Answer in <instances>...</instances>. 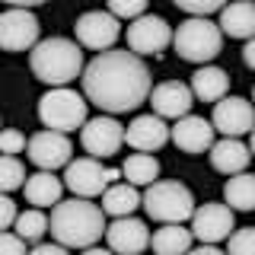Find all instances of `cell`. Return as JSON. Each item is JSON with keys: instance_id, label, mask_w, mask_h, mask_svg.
<instances>
[{"instance_id": "9c48e42d", "label": "cell", "mask_w": 255, "mask_h": 255, "mask_svg": "<svg viewBox=\"0 0 255 255\" xmlns=\"http://www.w3.org/2000/svg\"><path fill=\"white\" fill-rule=\"evenodd\" d=\"M74 35L80 48H90V51H112V45L122 35V22L115 19L109 10H90L83 16H77L74 22Z\"/></svg>"}, {"instance_id": "e575fe53", "label": "cell", "mask_w": 255, "mask_h": 255, "mask_svg": "<svg viewBox=\"0 0 255 255\" xmlns=\"http://www.w3.org/2000/svg\"><path fill=\"white\" fill-rule=\"evenodd\" d=\"M29 255H70V249H64L58 243H38L29 249Z\"/></svg>"}, {"instance_id": "603a6c76", "label": "cell", "mask_w": 255, "mask_h": 255, "mask_svg": "<svg viewBox=\"0 0 255 255\" xmlns=\"http://www.w3.org/2000/svg\"><path fill=\"white\" fill-rule=\"evenodd\" d=\"M191 243H195V236H191V230L182 227V223L159 227V230H153V236H150L153 255H188Z\"/></svg>"}, {"instance_id": "3957f363", "label": "cell", "mask_w": 255, "mask_h": 255, "mask_svg": "<svg viewBox=\"0 0 255 255\" xmlns=\"http://www.w3.org/2000/svg\"><path fill=\"white\" fill-rule=\"evenodd\" d=\"M29 67L42 83H48L51 90L58 86L74 83L77 77H83V48H80L74 38L64 35H51L42 38L35 48L29 51Z\"/></svg>"}, {"instance_id": "8fae6325", "label": "cell", "mask_w": 255, "mask_h": 255, "mask_svg": "<svg viewBox=\"0 0 255 255\" xmlns=\"http://www.w3.org/2000/svg\"><path fill=\"white\" fill-rule=\"evenodd\" d=\"M80 143L93 159H106L115 156L118 150L125 147V125L112 115H99L90 118L83 128H80Z\"/></svg>"}, {"instance_id": "6da1fadb", "label": "cell", "mask_w": 255, "mask_h": 255, "mask_svg": "<svg viewBox=\"0 0 255 255\" xmlns=\"http://www.w3.org/2000/svg\"><path fill=\"white\" fill-rule=\"evenodd\" d=\"M83 96L96 109L106 115H128L137 112L143 102L150 99L153 90V77H150L147 61L131 54L128 48H112L102 51L83 67Z\"/></svg>"}, {"instance_id": "44dd1931", "label": "cell", "mask_w": 255, "mask_h": 255, "mask_svg": "<svg viewBox=\"0 0 255 255\" xmlns=\"http://www.w3.org/2000/svg\"><path fill=\"white\" fill-rule=\"evenodd\" d=\"M191 96H195L198 102H217L227 96L230 90V77H227V70L223 67H214V64H207V67H198L195 70V77H191Z\"/></svg>"}, {"instance_id": "7a4b0ae2", "label": "cell", "mask_w": 255, "mask_h": 255, "mask_svg": "<svg viewBox=\"0 0 255 255\" xmlns=\"http://www.w3.org/2000/svg\"><path fill=\"white\" fill-rule=\"evenodd\" d=\"M106 214L99 204L86 198H67V201L51 207L48 217V233L64 249H93L106 236Z\"/></svg>"}, {"instance_id": "d590c367", "label": "cell", "mask_w": 255, "mask_h": 255, "mask_svg": "<svg viewBox=\"0 0 255 255\" xmlns=\"http://www.w3.org/2000/svg\"><path fill=\"white\" fill-rule=\"evenodd\" d=\"M243 61H246V67H249V70H255V38H249V42H246V48H243Z\"/></svg>"}, {"instance_id": "74e56055", "label": "cell", "mask_w": 255, "mask_h": 255, "mask_svg": "<svg viewBox=\"0 0 255 255\" xmlns=\"http://www.w3.org/2000/svg\"><path fill=\"white\" fill-rule=\"evenodd\" d=\"M83 255H115L112 249H99V246H93V249H83Z\"/></svg>"}, {"instance_id": "7402d4cb", "label": "cell", "mask_w": 255, "mask_h": 255, "mask_svg": "<svg viewBox=\"0 0 255 255\" xmlns=\"http://www.w3.org/2000/svg\"><path fill=\"white\" fill-rule=\"evenodd\" d=\"M220 32L230 38H255V3H230L220 10Z\"/></svg>"}, {"instance_id": "30bf717a", "label": "cell", "mask_w": 255, "mask_h": 255, "mask_svg": "<svg viewBox=\"0 0 255 255\" xmlns=\"http://www.w3.org/2000/svg\"><path fill=\"white\" fill-rule=\"evenodd\" d=\"M38 16L32 10H10L0 13V51H32L42 38H38Z\"/></svg>"}, {"instance_id": "ba28073f", "label": "cell", "mask_w": 255, "mask_h": 255, "mask_svg": "<svg viewBox=\"0 0 255 255\" xmlns=\"http://www.w3.org/2000/svg\"><path fill=\"white\" fill-rule=\"evenodd\" d=\"M172 45V26L156 13H143L140 19L128 22V51L143 58V54H163Z\"/></svg>"}, {"instance_id": "1f68e13d", "label": "cell", "mask_w": 255, "mask_h": 255, "mask_svg": "<svg viewBox=\"0 0 255 255\" xmlns=\"http://www.w3.org/2000/svg\"><path fill=\"white\" fill-rule=\"evenodd\" d=\"M26 134H19L16 128H3L0 131V153H6V156H16V153H22L26 150Z\"/></svg>"}, {"instance_id": "f35d334b", "label": "cell", "mask_w": 255, "mask_h": 255, "mask_svg": "<svg viewBox=\"0 0 255 255\" xmlns=\"http://www.w3.org/2000/svg\"><path fill=\"white\" fill-rule=\"evenodd\" d=\"M249 153H255V128H252V134H249Z\"/></svg>"}, {"instance_id": "83f0119b", "label": "cell", "mask_w": 255, "mask_h": 255, "mask_svg": "<svg viewBox=\"0 0 255 255\" xmlns=\"http://www.w3.org/2000/svg\"><path fill=\"white\" fill-rule=\"evenodd\" d=\"M26 166H22L19 156H6L0 153V195H10V191L26 185Z\"/></svg>"}, {"instance_id": "836d02e7", "label": "cell", "mask_w": 255, "mask_h": 255, "mask_svg": "<svg viewBox=\"0 0 255 255\" xmlns=\"http://www.w3.org/2000/svg\"><path fill=\"white\" fill-rule=\"evenodd\" d=\"M0 255H29V252H26V243L6 230V233H0Z\"/></svg>"}, {"instance_id": "5b68a950", "label": "cell", "mask_w": 255, "mask_h": 255, "mask_svg": "<svg viewBox=\"0 0 255 255\" xmlns=\"http://www.w3.org/2000/svg\"><path fill=\"white\" fill-rule=\"evenodd\" d=\"M172 48L182 61L207 67L223 51V32L214 19H185L172 32Z\"/></svg>"}, {"instance_id": "ab89813d", "label": "cell", "mask_w": 255, "mask_h": 255, "mask_svg": "<svg viewBox=\"0 0 255 255\" xmlns=\"http://www.w3.org/2000/svg\"><path fill=\"white\" fill-rule=\"evenodd\" d=\"M252 106H255V86H252Z\"/></svg>"}, {"instance_id": "7c38bea8", "label": "cell", "mask_w": 255, "mask_h": 255, "mask_svg": "<svg viewBox=\"0 0 255 255\" xmlns=\"http://www.w3.org/2000/svg\"><path fill=\"white\" fill-rule=\"evenodd\" d=\"M26 153L29 159L38 166L42 172H54V169H67L70 163V153H74V143H70L67 134H58V131H35L26 143Z\"/></svg>"}, {"instance_id": "484cf974", "label": "cell", "mask_w": 255, "mask_h": 255, "mask_svg": "<svg viewBox=\"0 0 255 255\" xmlns=\"http://www.w3.org/2000/svg\"><path fill=\"white\" fill-rule=\"evenodd\" d=\"M122 175L128 179V185L134 188H150L159 179V159L153 153H131L122 163Z\"/></svg>"}, {"instance_id": "cb8c5ba5", "label": "cell", "mask_w": 255, "mask_h": 255, "mask_svg": "<svg viewBox=\"0 0 255 255\" xmlns=\"http://www.w3.org/2000/svg\"><path fill=\"white\" fill-rule=\"evenodd\" d=\"M140 191L134 185H128V182H115V185L106 188V195H102V214H109V217H131L134 211L140 207Z\"/></svg>"}, {"instance_id": "d6a6232c", "label": "cell", "mask_w": 255, "mask_h": 255, "mask_svg": "<svg viewBox=\"0 0 255 255\" xmlns=\"http://www.w3.org/2000/svg\"><path fill=\"white\" fill-rule=\"evenodd\" d=\"M16 217H19V211H16L13 198L10 195H0V233H6V230L16 223Z\"/></svg>"}, {"instance_id": "8992f818", "label": "cell", "mask_w": 255, "mask_h": 255, "mask_svg": "<svg viewBox=\"0 0 255 255\" xmlns=\"http://www.w3.org/2000/svg\"><path fill=\"white\" fill-rule=\"evenodd\" d=\"M90 102H86L83 93L70 90V86H58V90H48L42 99H38V118L48 131H58V134H70L77 128H83L90 118Z\"/></svg>"}, {"instance_id": "277c9868", "label": "cell", "mask_w": 255, "mask_h": 255, "mask_svg": "<svg viewBox=\"0 0 255 255\" xmlns=\"http://www.w3.org/2000/svg\"><path fill=\"white\" fill-rule=\"evenodd\" d=\"M140 207L147 211L150 220L163 223H185L195 217V195L188 185H182L179 179H156L153 185L143 191Z\"/></svg>"}, {"instance_id": "52a82bcc", "label": "cell", "mask_w": 255, "mask_h": 255, "mask_svg": "<svg viewBox=\"0 0 255 255\" xmlns=\"http://www.w3.org/2000/svg\"><path fill=\"white\" fill-rule=\"evenodd\" d=\"M118 179H122V169L102 166L99 159H93V156H77V159H70L67 169H64V188H70L74 198H86V201L106 195V188L115 185Z\"/></svg>"}, {"instance_id": "4fadbf2b", "label": "cell", "mask_w": 255, "mask_h": 255, "mask_svg": "<svg viewBox=\"0 0 255 255\" xmlns=\"http://www.w3.org/2000/svg\"><path fill=\"white\" fill-rule=\"evenodd\" d=\"M233 211L220 201H207L201 207H195V217H191V236L201 246H217L223 239H230L233 233Z\"/></svg>"}, {"instance_id": "ffe728a7", "label": "cell", "mask_w": 255, "mask_h": 255, "mask_svg": "<svg viewBox=\"0 0 255 255\" xmlns=\"http://www.w3.org/2000/svg\"><path fill=\"white\" fill-rule=\"evenodd\" d=\"M22 195H26V201H29L32 207H38V211L54 207V204H61L64 179H58L54 172H35V175H29V179H26Z\"/></svg>"}, {"instance_id": "60d3db41", "label": "cell", "mask_w": 255, "mask_h": 255, "mask_svg": "<svg viewBox=\"0 0 255 255\" xmlns=\"http://www.w3.org/2000/svg\"><path fill=\"white\" fill-rule=\"evenodd\" d=\"M0 128H3V122H0Z\"/></svg>"}, {"instance_id": "e0dca14e", "label": "cell", "mask_w": 255, "mask_h": 255, "mask_svg": "<svg viewBox=\"0 0 255 255\" xmlns=\"http://www.w3.org/2000/svg\"><path fill=\"white\" fill-rule=\"evenodd\" d=\"M125 143L134 147L137 153H153V150L169 143V125L159 115H134L131 125L125 128Z\"/></svg>"}, {"instance_id": "ac0fdd59", "label": "cell", "mask_w": 255, "mask_h": 255, "mask_svg": "<svg viewBox=\"0 0 255 255\" xmlns=\"http://www.w3.org/2000/svg\"><path fill=\"white\" fill-rule=\"evenodd\" d=\"M169 140L182 153H207L214 147V125L201 115H185L169 128Z\"/></svg>"}, {"instance_id": "f546056e", "label": "cell", "mask_w": 255, "mask_h": 255, "mask_svg": "<svg viewBox=\"0 0 255 255\" xmlns=\"http://www.w3.org/2000/svg\"><path fill=\"white\" fill-rule=\"evenodd\" d=\"M109 13L115 16L118 22H122V19L134 22V19H140V16L150 13V10H147V3H143V0H112V3H109Z\"/></svg>"}, {"instance_id": "4dcf8cb0", "label": "cell", "mask_w": 255, "mask_h": 255, "mask_svg": "<svg viewBox=\"0 0 255 255\" xmlns=\"http://www.w3.org/2000/svg\"><path fill=\"white\" fill-rule=\"evenodd\" d=\"M175 6H179L182 13H188V19H211L214 13L223 10V3H217V0H204V3H188V0H179Z\"/></svg>"}, {"instance_id": "d4e9b609", "label": "cell", "mask_w": 255, "mask_h": 255, "mask_svg": "<svg viewBox=\"0 0 255 255\" xmlns=\"http://www.w3.org/2000/svg\"><path fill=\"white\" fill-rule=\"evenodd\" d=\"M223 204L230 211H255V175L252 172H239L230 175L223 185Z\"/></svg>"}, {"instance_id": "4316f807", "label": "cell", "mask_w": 255, "mask_h": 255, "mask_svg": "<svg viewBox=\"0 0 255 255\" xmlns=\"http://www.w3.org/2000/svg\"><path fill=\"white\" fill-rule=\"evenodd\" d=\"M13 233L22 239V243H42V236L48 233V214L38 211V207H29V211H22L19 217L13 223Z\"/></svg>"}, {"instance_id": "8d00e7d4", "label": "cell", "mask_w": 255, "mask_h": 255, "mask_svg": "<svg viewBox=\"0 0 255 255\" xmlns=\"http://www.w3.org/2000/svg\"><path fill=\"white\" fill-rule=\"evenodd\" d=\"M188 255H227V252H220L217 246H198V249H188Z\"/></svg>"}, {"instance_id": "f1b7e54d", "label": "cell", "mask_w": 255, "mask_h": 255, "mask_svg": "<svg viewBox=\"0 0 255 255\" xmlns=\"http://www.w3.org/2000/svg\"><path fill=\"white\" fill-rule=\"evenodd\" d=\"M227 255H255V227L233 230L227 239Z\"/></svg>"}, {"instance_id": "9a60e30c", "label": "cell", "mask_w": 255, "mask_h": 255, "mask_svg": "<svg viewBox=\"0 0 255 255\" xmlns=\"http://www.w3.org/2000/svg\"><path fill=\"white\" fill-rule=\"evenodd\" d=\"M150 106H153V115L166 118H185L191 115V106H195V96H191V86L182 83V80H163L150 90Z\"/></svg>"}, {"instance_id": "d6986e66", "label": "cell", "mask_w": 255, "mask_h": 255, "mask_svg": "<svg viewBox=\"0 0 255 255\" xmlns=\"http://www.w3.org/2000/svg\"><path fill=\"white\" fill-rule=\"evenodd\" d=\"M211 156V166L223 175H239L246 172V166L252 163V153H249V143H243L239 137H220L214 140V147L207 150Z\"/></svg>"}, {"instance_id": "2e32d148", "label": "cell", "mask_w": 255, "mask_h": 255, "mask_svg": "<svg viewBox=\"0 0 255 255\" xmlns=\"http://www.w3.org/2000/svg\"><path fill=\"white\" fill-rule=\"evenodd\" d=\"M106 243L115 255H140L150 249V230L137 217H118L106 227Z\"/></svg>"}, {"instance_id": "5bb4252c", "label": "cell", "mask_w": 255, "mask_h": 255, "mask_svg": "<svg viewBox=\"0 0 255 255\" xmlns=\"http://www.w3.org/2000/svg\"><path fill=\"white\" fill-rule=\"evenodd\" d=\"M214 131H220L223 137H243V134H252L255 128V106L243 96H223V99L214 106L211 115Z\"/></svg>"}]
</instances>
